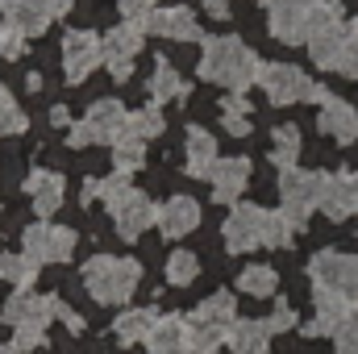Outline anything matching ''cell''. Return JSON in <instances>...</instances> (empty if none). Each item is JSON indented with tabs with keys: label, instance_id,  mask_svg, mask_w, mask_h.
<instances>
[{
	"label": "cell",
	"instance_id": "cell-2",
	"mask_svg": "<svg viewBox=\"0 0 358 354\" xmlns=\"http://www.w3.org/2000/svg\"><path fill=\"white\" fill-rule=\"evenodd\" d=\"M80 283L96 304H129L142 288V263L121 255H92L80 271Z\"/></svg>",
	"mask_w": 358,
	"mask_h": 354
},
{
	"label": "cell",
	"instance_id": "cell-6",
	"mask_svg": "<svg viewBox=\"0 0 358 354\" xmlns=\"http://www.w3.org/2000/svg\"><path fill=\"white\" fill-rule=\"evenodd\" d=\"M59 59H63V80L67 84H84L104 63V46H100V38L92 29H67L63 46H59Z\"/></svg>",
	"mask_w": 358,
	"mask_h": 354
},
{
	"label": "cell",
	"instance_id": "cell-46",
	"mask_svg": "<svg viewBox=\"0 0 358 354\" xmlns=\"http://www.w3.org/2000/svg\"><path fill=\"white\" fill-rule=\"evenodd\" d=\"M204 13L217 17V21H225L229 17V0H204Z\"/></svg>",
	"mask_w": 358,
	"mask_h": 354
},
{
	"label": "cell",
	"instance_id": "cell-34",
	"mask_svg": "<svg viewBox=\"0 0 358 354\" xmlns=\"http://www.w3.org/2000/svg\"><path fill=\"white\" fill-rule=\"evenodd\" d=\"M29 129V117L13 104V96H8V88L0 84V138H13V134H25Z\"/></svg>",
	"mask_w": 358,
	"mask_h": 354
},
{
	"label": "cell",
	"instance_id": "cell-13",
	"mask_svg": "<svg viewBox=\"0 0 358 354\" xmlns=\"http://www.w3.org/2000/svg\"><path fill=\"white\" fill-rule=\"evenodd\" d=\"M125 121H129V113L113 96L108 100H92L88 113H84V125L92 129V142H117L125 134Z\"/></svg>",
	"mask_w": 358,
	"mask_h": 354
},
{
	"label": "cell",
	"instance_id": "cell-3",
	"mask_svg": "<svg viewBox=\"0 0 358 354\" xmlns=\"http://www.w3.org/2000/svg\"><path fill=\"white\" fill-rule=\"evenodd\" d=\"M259 84H263L271 104H300V100L325 104V100H329V92L321 88V84H313V80H308L300 67H292V63H263Z\"/></svg>",
	"mask_w": 358,
	"mask_h": 354
},
{
	"label": "cell",
	"instance_id": "cell-42",
	"mask_svg": "<svg viewBox=\"0 0 358 354\" xmlns=\"http://www.w3.org/2000/svg\"><path fill=\"white\" fill-rule=\"evenodd\" d=\"M55 317H59V321H63V325H67L71 334H84V313H80V309H71V304H63V300H59Z\"/></svg>",
	"mask_w": 358,
	"mask_h": 354
},
{
	"label": "cell",
	"instance_id": "cell-40",
	"mask_svg": "<svg viewBox=\"0 0 358 354\" xmlns=\"http://www.w3.org/2000/svg\"><path fill=\"white\" fill-rule=\"evenodd\" d=\"M334 338H338V354H358V313L346 317V325H342Z\"/></svg>",
	"mask_w": 358,
	"mask_h": 354
},
{
	"label": "cell",
	"instance_id": "cell-30",
	"mask_svg": "<svg viewBox=\"0 0 358 354\" xmlns=\"http://www.w3.org/2000/svg\"><path fill=\"white\" fill-rule=\"evenodd\" d=\"M163 129H167V121H163V108H159V104L138 108V113H129V121H125V138H138V142L163 138Z\"/></svg>",
	"mask_w": 358,
	"mask_h": 354
},
{
	"label": "cell",
	"instance_id": "cell-8",
	"mask_svg": "<svg viewBox=\"0 0 358 354\" xmlns=\"http://www.w3.org/2000/svg\"><path fill=\"white\" fill-rule=\"evenodd\" d=\"M263 234H267V208H259V204H234L229 217H225V225H221V238H225L229 255L259 250Z\"/></svg>",
	"mask_w": 358,
	"mask_h": 354
},
{
	"label": "cell",
	"instance_id": "cell-16",
	"mask_svg": "<svg viewBox=\"0 0 358 354\" xmlns=\"http://www.w3.org/2000/svg\"><path fill=\"white\" fill-rule=\"evenodd\" d=\"M317 125H321V134H329L334 142H355L358 138V113L355 104H346V100H338V96H329L325 104H321V117H317Z\"/></svg>",
	"mask_w": 358,
	"mask_h": 354
},
{
	"label": "cell",
	"instance_id": "cell-17",
	"mask_svg": "<svg viewBox=\"0 0 358 354\" xmlns=\"http://www.w3.org/2000/svg\"><path fill=\"white\" fill-rule=\"evenodd\" d=\"M213 163H217V142H213V134L200 129V125H192V129L183 134V167H187V176L208 179Z\"/></svg>",
	"mask_w": 358,
	"mask_h": 354
},
{
	"label": "cell",
	"instance_id": "cell-22",
	"mask_svg": "<svg viewBox=\"0 0 358 354\" xmlns=\"http://www.w3.org/2000/svg\"><path fill=\"white\" fill-rule=\"evenodd\" d=\"M192 317H200V321H208V325H217V330H234V321H238V300H234V292H213V296H204V300L192 309Z\"/></svg>",
	"mask_w": 358,
	"mask_h": 354
},
{
	"label": "cell",
	"instance_id": "cell-37",
	"mask_svg": "<svg viewBox=\"0 0 358 354\" xmlns=\"http://www.w3.org/2000/svg\"><path fill=\"white\" fill-rule=\"evenodd\" d=\"M29 300H34V292H29V288H17V292L4 300V309H0V321H4V325H17V321L25 317Z\"/></svg>",
	"mask_w": 358,
	"mask_h": 354
},
{
	"label": "cell",
	"instance_id": "cell-33",
	"mask_svg": "<svg viewBox=\"0 0 358 354\" xmlns=\"http://www.w3.org/2000/svg\"><path fill=\"white\" fill-rule=\"evenodd\" d=\"M300 234V225L279 208V213H267V234H263V246L271 250H283V246H292V238Z\"/></svg>",
	"mask_w": 358,
	"mask_h": 354
},
{
	"label": "cell",
	"instance_id": "cell-1",
	"mask_svg": "<svg viewBox=\"0 0 358 354\" xmlns=\"http://www.w3.org/2000/svg\"><path fill=\"white\" fill-rule=\"evenodd\" d=\"M196 71H200V80H208V84H217V88L246 92L250 84H259L263 63H259V55H255L242 38L217 34V38H204V55H200Z\"/></svg>",
	"mask_w": 358,
	"mask_h": 354
},
{
	"label": "cell",
	"instance_id": "cell-32",
	"mask_svg": "<svg viewBox=\"0 0 358 354\" xmlns=\"http://www.w3.org/2000/svg\"><path fill=\"white\" fill-rule=\"evenodd\" d=\"M238 288L246 292V296H275V288H279V275H275V267H246L242 275H238Z\"/></svg>",
	"mask_w": 358,
	"mask_h": 354
},
{
	"label": "cell",
	"instance_id": "cell-7",
	"mask_svg": "<svg viewBox=\"0 0 358 354\" xmlns=\"http://www.w3.org/2000/svg\"><path fill=\"white\" fill-rule=\"evenodd\" d=\"M100 46H104V67H108V76H113V80H129V76H134V63H138V55H142V46H146V29L134 25V21L113 25V29L100 38Z\"/></svg>",
	"mask_w": 358,
	"mask_h": 354
},
{
	"label": "cell",
	"instance_id": "cell-35",
	"mask_svg": "<svg viewBox=\"0 0 358 354\" xmlns=\"http://www.w3.org/2000/svg\"><path fill=\"white\" fill-rule=\"evenodd\" d=\"M25 50H29V38H25L13 21H0V59H4V63H17Z\"/></svg>",
	"mask_w": 358,
	"mask_h": 354
},
{
	"label": "cell",
	"instance_id": "cell-49",
	"mask_svg": "<svg viewBox=\"0 0 358 354\" xmlns=\"http://www.w3.org/2000/svg\"><path fill=\"white\" fill-rule=\"evenodd\" d=\"M171 354H196V351H192V346H187V342H183V346H179V351H171Z\"/></svg>",
	"mask_w": 358,
	"mask_h": 354
},
{
	"label": "cell",
	"instance_id": "cell-18",
	"mask_svg": "<svg viewBox=\"0 0 358 354\" xmlns=\"http://www.w3.org/2000/svg\"><path fill=\"white\" fill-rule=\"evenodd\" d=\"M229 351L234 354H267L271 351V325L267 321H255V317L234 321V330H229Z\"/></svg>",
	"mask_w": 358,
	"mask_h": 354
},
{
	"label": "cell",
	"instance_id": "cell-9",
	"mask_svg": "<svg viewBox=\"0 0 358 354\" xmlns=\"http://www.w3.org/2000/svg\"><path fill=\"white\" fill-rule=\"evenodd\" d=\"M142 29L155 34V38H167V42H200V38H204V29H200V21H196V8H187V4L155 8V13L142 21Z\"/></svg>",
	"mask_w": 358,
	"mask_h": 354
},
{
	"label": "cell",
	"instance_id": "cell-48",
	"mask_svg": "<svg viewBox=\"0 0 358 354\" xmlns=\"http://www.w3.org/2000/svg\"><path fill=\"white\" fill-rule=\"evenodd\" d=\"M0 354H25L17 342H0Z\"/></svg>",
	"mask_w": 358,
	"mask_h": 354
},
{
	"label": "cell",
	"instance_id": "cell-14",
	"mask_svg": "<svg viewBox=\"0 0 358 354\" xmlns=\"http://www.w3.org/2000/svg\"><path fill=\"white\" fill-rule=\"evenodd\" d=\"M355 309L342 300V296H334V292H321L317 288V313H313V321L304 325V334L308 338H334L342 325H346V317H350Z\"/></svg>",
	"mask_w": 358,
	"mask_h": 354
},
{
	"label": "cell",
	"instance_id": "cell-29",
	"mask_svg": "<svg viewBox=\"0 0 358 354\" xmlns=\"http://www.w3.org/2000/svg\"><path fill=\"white\" fill-rule=\"evenodd\" d=\"M196 275H200V255H196V250H171V255H167V263H163V279H167L171 288H187V283H196Z\"/></svg>",
	"mask_w": 358,
	"mask_h": 354
},
{
	"label": "cell",
	"instance_id": "cell-23",
	"mask_svg": "<svg viewBox=\"0 0 358 354\" xmlns=\"http://www.w3.org/2000/svg\"><path fill=\"white\" fill-rule=\"evenodd\" d=\"M159 321V313L155 309H125L117 321H113V338L121 342V346H134V342H146V334H150V325Z\"/></svg>",
	"mask_w": 358,
	"mask_h": 354
},
{
	"label": "cell",
	"instance_id": "cell-24",
	"mask_svg": "<svg viewBox=\"0 0 358 354\" xmlns=\"http://www.w3.org/2000/svg\"><path fill=\"white\" fill-rule=\"evenodd\" d=\"M146 92H150V100H155V104H167V100H187V84L179 80V71L171 67V63H159V67L150 71Z\"/></svg>",
	"mask_w": 358,
	"mask_h": 354
},
{
	"label": "cell",
	"instance_id": "cell-20",
	"mask_svg": "<svg viewBox=\"0 0 358 354\" xmlns=\"http://www.w3.org/2000/svg\"><path fill=\"white\" fill-rule=\"evenodd\" d=\"M271 38L287 46L308 42V8H271Z\"/></svg>",
	"mask_w": 358,
	"mask_h": 354
},
{
	"label": "cell",
	"instance_id": "cell-39",
	"mask_svg": "<svg viewBox=\"0 0 358 354\" xmlns=\"http://www.w3.org/2000/svg\"><path fill=\"white\" fill-rule=\"evenodd\" d=\"M117 8H121V17H125V21L142 25V21L159 8V0H117Z\"/></svg>",
	"mask_w": 358,
	"mask_h": 354
},
{
	"label": "cell",
	"instance_id": "cell-19",
	"mask_svg": "<svg viewBox=\"0 0 358 354\" xmlns=\"http://www.w3.org/2000/svg\"><path fill=\"white\" fill-rule=\"evenodd\" d=\"M321 213H325L329 221H346V217L355 213V196H350V171H342V176H325Z\"/></svg>",
	"mask_w": 358,
	"mask_h": 354
},
{
	"label": "cell",
	"instance_id": "cell-45",
	"mask_svg": "<svg viewBox=\"0 0 358 354\" xmlns=\"http://www.w3.org/2000/svg\"><path fill=\"white\" fill-rule=\"evenodd\" d=\"M50 125L71 129V113H67V104H55V108H50Z\"/></svg>",
	"mask_w": 358,
	"mask_h": 354
},
{
	"label": "cell",
	"instance_id": "cell-50",
	"mask_svg": "<svg viewBox=\"0 0 358 354\" xmlns=\"http://www.w3.org/2000/svg\"><path fill=\"white\" fill-rule=\"evenodd\" d=\"M355 29H358V25H355Z\"/></svg>",
	"mask_w": 358,
	"mask_h": 354
},
{
	"label": "cell",
	"instance_id": "cell-27",
	"mask_svg": "<svg viewBox=\"0 0 358 354\" xmlns=\"http://www.w3.org/2000/svg\"><path fill=\"white\" fill-rule=\"evenodd\" d=\"M50 246H55V225L50 221H29L21 229V250L34 259V263H50Z\"/></svg>",
	"mask_w": 358,
	"mask_h": 354
},
{
	"label": "cell",
	"instance_id": "cell-36",
	"mask_svg": "<svg viewBox=\"0 0 358 354\" xmlns=\"http://www.w3.org/2000/svg\"><path fill=\"white\" fill-rule=\"evenodd\" d=\"M76 242H80V234H76L71 225H55V246H50V263H67V259L76 255Z\"/></svg>",
	"mask_w": 358,
	"mask_h": 354
},
{
	"label": "cell",
	"instance_id": "cell-5",
	"mask_svg": "<svg viewBox=\"0 0 358 354\" xmlns=\"http://www.w3.org/2000/svg\"><path fill=\"white\" fill-rule=\"evenodd\" d=\"M321 192H325V171H304V167H287L279 171V200L283 213L304 229L308 213L321 208Z\"/></svg>",
	"mask_w": 358,
	"mask_h": 354
},
{
	"label": "cell",
	"instance_id": "cell-15",
	"mask_svg": "<svg viewBox=\"0 0 358 354\" xmlns=\"http://www.w3.org/2000/svg\"><path fill=\"white\" fill-rule=\"evenodd\" d=\"M159 229H163V238H183V234H192V229H200V204L192 200V196H171L163 208H159Z\"/></svg>",
	"mask_w": 358,
	"mask_h": 354
},
{
	"label": "cell",
	"instance_id": "cell-11",
	"mask_svg": "<svg viewBox=\"0 0 358 354\" xmlns=\"http://www.w3.org/2000/svg\"><path fill=\"white\" fill-rule=\"evenodd\" d=\"M0 13L4 21H13L25 38H42L50 29V21L59 17L55 13V0H0Z\"/></svg>",
	"mask_w": 358,
	"mask_h": 354
},
{
	"label": "cell",
	"instance_id": "cell-44",
	"mask_svg": "<svg viewBox=\"0 0 358 354\" xmlns=\"http://www.w3.org/2000/svg\"><path fill=\"white\" fill-rule=\"evenodd\" d=\"M267 325H271V334H283V330H292V325H296V313H292L287 304H279V309L267 317Z\"/></svg>",
	"mask_w": 358,
	"mask_h": 354
},
{
	"label": "cell",
	"instance_id": "cell-26",
	"mask_svg": "<svg viewBox=\"0 0 358 354\" xmlns=\"http://www.w3.org/2000/svg\"><path fill=\"white\" fill-rule=\"evenodd\" d=\"M38 271H42V263H34L25 250H8V255H0V279L13 283V288H34Z\"/></svg>",
	"mask_w": 358,
	"mask_h": 354
},
{
	"label": "cell",
	"instance_id": "cell-43",
	"mask_svg": "<svg viewBox=\"0 0 358 354\" xmlns=\"http://www.w3.org/2000/svg\"><path fill=\"white\" fill-rule=\"evenodd\" d=\"M67 146H71V150H84V146H96V142H92V129L84 125V121H71V129H67Z\"/></svg>",
	"mask_w": 358,
	"mask_h": 354
},
{
	"label": "cell",
	"instance_id": "cell-41",
	"mask_svg": "<svg viewBox=\"0 0 358 354\" xmlns=\"http://www.w3.org/2000/svg\"><path fill=\"white\" fill-rule=\"evenodd\" d=\"M221 125H225L229 138H246V134H250V113H234V108H225V113H221Z\"/></svg>",
	"mask_w": 358,
	"mask_h": 354
},
{
	"label": "cell",
	"instance_id": "cell-38",
	"mask_svg": "<svg viewBox=\"0 0 358 354\" xmlns=\"http://www.w3.org/2000/svg\"><path fill=\"white\" fill-rule=\"evenodd\" d=\"M334 71H338V76H346V80H358V29H350V38H346V46H342V55H338V63H334Z\"/></svg>",
	"mask_w": 358,
	"mask_h": 354
},
{
	"label": "cell",
	"instance_id": "cell-21",
	"mask_svg": "<svg viewBox=\"0 0 358 354\" xmlns=\"http://www.w3.org/2000/svg\"><path fill=\"white\" fill-rule=\"evenodd\" d=\"M187 342V334H183V317L179 313H163L155 325H150V334H146V351L150 354H171L179 351Z\"/></svg>",
	"mask_w": 358,
	"mask_h": 354
},
{
	"label": "cell",
	"instance_id": "cell-47",
	"mask_svg": "<svg viewBox=\"0 0 358 354\" xmlns=\"http://www.w3.org/2000/svg\"><path fill=\"white\" fill-rule=\"evenodd\" d=\"M267 8H313L317 0H263Z\"/></svg>",
	"mask_w": 358,
	"mask_h": 354
},
{
	"label": "cell",
	"instance_id": "cell-10",
	"mask_svg": "<svg viewBox=\"0 0 358 354\" xmlns=\"http://www.w3.org/2000/svg\"><path fill=\"white\" fill-rule=\"evenodd\" d=\"M21 187H25V196H29V204H34V213L42 221H50L63 208V200H67V179L59 176V171H46V167L29 171Z\"/></svg>",
	"mask_w": 358,
	"mask_h": 354
},
{
	"label": "cell",
	"instance_id": "cell-4",
	"mask_svg": "<svg viewBox=\"0 0 358 354\" xmlns=\"http://www.w3.org/2000/svg\"><path fill=\"white\" fill-rule=\"evenodd\" d=\"M308 275H313V283H317L321 292L342 296V300L358 313V255H346V250H321V255H313Z\"/></svg>",
	"mask_w": 358,
	"mask_h": 354
},
{
	"label": "cell",
	"instance_id": "cell-25",
	"mask_svg": "<svg viewBox=\"0 0 358 354\" xmlns=\"http://www.w3.org/2000/svg\"><path fill=\"white\" fill-rule=\"evenodd\" d=\"M346 38H350V29H346V25H334V29H325V34H317V38H308V50H313V63H317V67H325V71H334V63H338V55H342V46H346Z\"/></svg>",
	"mask_w": 358,
	"mask_h": 354
},
{
	"label": "cell",
	"instance_id": "cell-28",
	"mask_svg": "<svg viewBox=\"0 0 358 354\" xmlns=\"http://www.w3.org/2000/svg\"><path fill=\"white\" fill-rule=\"evenodd\" d=\"M108 163L117 167V176H134V171H142L146 167V142H138V138H117L113 142V155H108Z\"/></svg>",
	"mask_w": 358,
	"mask_h": 354
},
{
	"label": "cell",
	"instance_id": "cell-12",
	"mask_svg": "<svg viewBox=\"0 0 358 354\" xmlns=\"http://www.w3.org/2000/svg\"><path fill=\"white\" fill-rule=\"evenodd\" d=\"M208 183H213V200L217 204H234L246 192V183H250V159H242V155L217 159L213 171H208Z\"/></svg>",
	"mask_w": 358,
	"mask_h": 354
},
{
	"label": "cell",
	"instance_id": "cell-31",
	"mask_svg": "<svg viewBox=\"0 0 358 354\" xmlns=\"http://www.w3.org/2000/svg\"><path fill=\"white\" fill-rule=\"evenodd\" d=\"M296 159H300V129H296V125H275L271 163H275L279 171H287V167H296Z\"/></svg>",
	"mask_w": 358,
	"mask_h": 354
}]
</instances>
